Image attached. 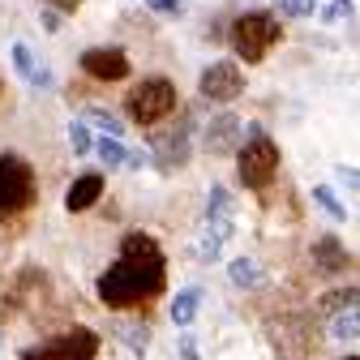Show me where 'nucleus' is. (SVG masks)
<instances>
[{
	"mask_svg": "<svg viewBox=\"0 0 360 360\" xmlns=\"http://www.w3.org/2000/svg\"><path fill=\"white\" fill-rule=\"evenodd\" d=\"M167 288V262L163 249L146 232H129L120 240V257L99 275V300L108 309H129L146 304Z\"/></svg>",
	"mask_w": 360,
	"mask_h": 360,
	"instance_id": "nucleus-1",
	"label": "nucleus"
},
{
	"mask_svg": "<svg viewBox=\"0 0 360 360\" xmlns=\"http://www.w3.org/2000/svg\"><path fill=\"white\" fill-rule=\"evenodd\" d=\"M245 133H249V138L236 150V172H240L245 189L262 193V189H270V180H275V172H279V146L270 142L257 124H245Z\"/></svg>",
	"mask_w": 360,
	"mask_h": 360,
	"instance_id": "nucleus-2",
	"label": "nucleus"
},
{
	"mask_svg": "<svg viewBox=\"0 0 360 360\" xmlns=\"http://www.w3.org/2000/svg\"><path fill=\"white\" fill-rule=\"evenodd\" d=\"M283 39V26L279 18H270V13H240L232 22V48L245 65H257L266 60V52L275 48V43Z\"/></svg>",
	"mask_w": 360,
	"mask_h": 360,
	"instance_id": "nucleus-3",
	"label": "nucleus"
},
{
	"mask_svg": "<svg viewBox=\"0 0 360 360\" xmlns=\"http://www.w3.org/2000/svg\"><path fill=\"white\" fill-rule=\"evenodd\" d=\"M124 108H129L133 124H159V120H167L180 108V99H176V86L167 77H142L138 86L129 90Z\"/></svg>",
	"mask_w": 360,
	"mask_h": 360,
	"instance_id": "nucleus-4",
	"label": "nucleus"
},
{
	"mask_svg": "<svg viewBox=\"0 0 360 360\" xmlns=\"http://www.w3.org/2000/svg\"><path fill=\"white\" fill-rule=\"evenodd\" d=\"M34 202V167L18 155L5 150L0 155V219H13Z\"/></svg>",
	"mask_w": 360,
	"mask_h": 360,
	"instance_id": "nucleus-5",
	"label": "nucleus"
},
{
	"mask_svg": "<svg viewBox=\"0 0 360 360\" xmlns=\"http://www.w3.org/2000/svg\"><path fill=\"white\" fill-rule=\"evenodd\" d=\"M99 356V335L95 330H86V326H73L48 343H39L30 347L22 360H95Z\"/></svg>",
	"mask_w": 360,
	"mask_h": 360,
	"instance_id": "nucleus-6",
	"label": "nucleus"
},
{
	"mask_svg": "<svg viewBox=\"0 0 360 360\" xmlns=\"http://www.w3.org/2000/svg\"><path fill=\"white\" fill-rule=\"evenodd\" d=\"M198 90H202L206 103H232V99L245 95V73H240L236 60H214V65L202 69Z\"/></svg>",
	"mask_w": 360,
	"mask_h": 360,
	"instance_id": "nucleus-7",
	"label": "nucleus"
},
{
	"mask_svg": "<svg viewBox=\"0 0 360 360\" xmlns=\"http://www.w3.org/2000/svg\"><path fill=\"white\" fill-rule=\"evenodd\" d=\"M232 232H236V198L223 185H214L206 193V236L223 245V240H232Z\"/></svg>",
	"mask_w": 360,
	"mask_h": 360,
	"instance_id": "nucleus-8",
	"label": "nucleus"
},
{
	"mask_svg": "<svg viewBox=\"0 0 360 360\" xmlns=\"http://www.w3.org/2000/svg\"><path fill=\"white\" fill-rule=\"evenodd\" d=\"M202 146L210 150V155H236L240 146H245V120L240 116H214L206 129H202Z\"/></svg>",
	"mask_w": 360,
	"mask_h": 360,
	"instance_id": "nucleus-9",
	"label": "nucleus"
},
{
	"mask_svg": "<svg viewBox=\"0 0 360 360\" xmlns=\"http://www.w3.org/2000/svg\"><path fill=\"white\" fill-rule=\"evenodd\" d=\"M82 69L90 77H99V82H124L129 77V56L120 48H86L82 52Z\"/></svg>",
	"mask_w": 360,
	"mask_h": 360,
	"instance_id": "nucleus-10",
	"label": "nucleus"
},
{
	"mask_svg": "<svg viewBox=\"0 0 360 360\" xmlns=\"http://www.w3.org/2000/svg\"><path fill=\"white\" fill-rule=\"evenodd\" d=\"M99 193H103V176H95V172H86V176H77L73 185H69V193H65V206L77 214V210H90L99 202Z\"/></svg>",
	"mask_w": 360,
	"mask_h": 360,
	"instance_id": "nucleus-11",
	"label": "nucleus"
},
{
	"mask_svg": "<svg viewBox=\"0 0 360 360\" xmlns=\"http://www.w3.org/2000/svg\"><path fill=\"white\" fill-rule=\"evenodd\" d=\"M228 279H232L240 292H262V288H266V270H262L257 257H245V253H240V257L228 262Z\"/></svg>",
	"mask_w": 360,
	"mask_h": 360,
	"instance_id": "nucleus-12",
	"label": "nucleus"
},
{
	"mask_svg": "<svg viewBox=\"0 0 360 360\" xmlns=\"http://www.w3.org/2000/svg\"><path fill=\"white\" fill-rule=\"evenodd\" d=\"M9 56H13V69H18V73H22V77H26V82H30L34 90H43V86H52V69H43V65L34 60V52L26 48L22 39H18L13 48H9Z\"/></svg>",
	"mask_w": 360,
	"mask_h": 360,
	"instance_id": "nucleus-13",
	"label": "nucleus"
},
{
	"mask_svg": "<svg viewBox=\"0 0 360 360\" xmlns=\"http://www.w3.org/2000/svg\"><path fill=\"white\" fill-rule=\"evenodd\" d=\"M198 309H202V288H180L176 300H172V322L185 330L198 322Z\"/></svg>",
	"mask_w": 360,
	"mask_h": 360,
	"instance_id": "nucleus-14",
	"label": "nucleus"
},
{
	"mask_svg": "<svg viewBox=\"0 0 360 360\" xmlns=\"http://www.w3.org/2000/svg\"><path fill=\"white\" fill-rule=\"evenodd\" d=\"M313 262H318V270L335 275V270L347 266V249H343L335 236H322V240H313Z\"/></svg>",
	"mask_w": 360,
	"mask_h": 360,
	"instance_id": "nucleus-15",
	"label": "nucleus"
},
{
	"mask_svg": "<svg viewBox=\"0 0 360 360\" xmlns=\"http://www.w3.org/2000/svg\"><path fill=\"white\" fill-rule=\"evenodd\" d=\"M330 339H339V343L360 339V304H352V309L335 313V318H330Z\"/></svg>",
	"mask_w": 360,
	"mask_h": 360,
	"instance_id": "nucleus-16",
	"label": "nucleus"
},
{
	"mask_svg": "<svg viewBox=\"0 0 360 360\" xmlns=\"http://www.w3.org/2000/svg\"><path fill=\"white\" fill-rule=\"evenodd\" d=\"M159 150L167 155V163H189V129L185 124H176V133H167V138L159 142Z\"/></svg>",
	"mask_w": 360,
	"mask_h": 360,
	"instance_id": "nucleus-17",
	"label": "nucleus"
},
{
	"mask_svg": "<svg viewBox=\"0 0 360 360\" xmlns=\"http://www.w3.org/2000/svg\"><path fill=\"white\" fill-rule=\"evenodd\" d=\"M90 129H99L103 138H116L120 142V133H124V124L116 120V112H108V108H86V116H82Z\"/></svg>",
	"mask_w": 360,
	"mask_h": 360,
	"instance_id": "nucleus-18",
	"label": "nucleus"
},
{
	"mask_svg": "<svg viewBox=\"0 0 360 360\" xmlns=\"http://www.w3.org/2000/svg\"><path fill=\"white\" fill-rule=\"evenodd\" d=\"M116 339H120L129 352H138V356H146V347H150V330L138 326V322H116Z\"/></svg>",
	"mask_w": 360,
	"mask_h": 360,
	"instance_id": "nucleus-19",
	"label": "nucleus"
},
{
	"mask_svg": "<svg viewBox=\"0 0 360 360\" xmlns=\"http://www.w3.org/2000/svg\"><path fill=\"white\" fill-rule=\"evenodd\" d=\"M95 155H99V163L108 167V172H116V167H124V159H129V150L116 142V138H99L95 142Z\"/></svg>",
	"mask_w": 360,
	"mask_h": 360,
	"instance_id": "nucleus-20",
	"label": "nucleus"
},
{
	"mask_svg": "<svg viewBox=\"0 0 360 360\" xmlns=\"http://www.w3.org/2000/svg\"><path fill=\"white\" fill-rule=\"evenodd\" d=\"M313 202H318V206H322L335 223H343V219H347V206L335 198V189H330V185H313Z\"/></svg>",
	"mask_w": 360,
	"mask_h": 360,
	"instance_id": "nucleus-21",
	"label": "nucleus"
},
{
	"mask_svg": "<svg viewBox=\"0 0 360 360\" xmlns=\"http://www.w3.org/2000/svg\"><path fill=\"white\" fill-rule=\"evenodd\" d=\"M69 146H73V155H90V150H95V138H90V124L86 120L69 124Z\"/></svg>",
	"mask_w": 360,
	"mask_h": 360,
	"instance_id": "nucleus-22",
	"label": "nucleus"
},
{
	"mask_svg": "<svg viewBox=\"0 0 360 360\" xmlns=\"http://www.w3.org/2000/svg\"><path fill=\"white\" fill-rule=\"evenodd\" d=\"M352 13H356V9H352V0H330V5H326L318 18H322L326 26H339V22H347Z\"/></svg>",
	"mask_w": 360,
	"mask_h": 360,
	"instance_id": "nucleus-23",
	"label": "nucleus"
},
{
	"mask_svg": "<svg viewBox=\"0 0 360 360\" xmlns=\"http://www.w3.org/2000/svg\"><path fill=\"white\" fill-rule=\"evenodd\" d=\"M313 5H318V0H279V13L283 18H309Z\"/></svg>",
	"mask_w": 360,
	"mask_h": 360,
	"instance_id": "nucleus-24",
	"label": "nucleus"
},
{
	"mask_svg": "<svg viewBox=\"0 0 360 360\" xmlns=\"http://www.w3.org/2000/svg\"><path fill=\"white\" fill-rule=\"evenodd\" d=\"M335 176L343 180V185H347L352 193H360V167H347V163H339V167H335Z\"/></svg>",
	"mask_w": 360,
	"mask_h": 360,
	"instance_id": "nucleus-25",
	"label": "nucleus"
},
{
	"mask_svg": "<svg viewBox=\"0 0 360 360\" xmlns=\"http://www.w3.org/2000/svg\"><path fill=\"white\" fill-rule=\"evenodd\" d=\"M219 249H223V245H219L214 236H202V245H198V257H202V262H219Z\"/></svg>",
	"mask_w": 360,
	"mask_h": 360,
	"instance_id": "nucleus-26",
	"label": "nucleus"
},
{
	"mask_svg": "<svg viewBox=\"0 0 360 360\" xmlns=\"http://www.w3.org/2000/svg\"><path fill=\"white\" fill-rule=\"evenodd\" d=\"M150 159H155L150 150H129V159H124V167H133V172H146V167H150Z\"/></svg>",
	"mask_w": 360,
	"mask_h": 360,
	"instance_id": "nucleus-27",
	"label": "nucleus"
},
{
	"mask_svg": "<svg viewBox=\"0 0 360 360\" xmlns=\"http://www.w3.org/2000/svg\"><path fill=\"white\" fill-rule=\"evenodd\" d=\"M39 18H43V30H48V34H56V30H60V9H48V5H43V13H39Z\"/></svg>",
	"mask_w": 360,
	"mask_h": 360,
	"instance_id": "nucleus-28",
	"label": "nucleus"
},
{
	"mask_svg": "<svg viewBox=\"0 0 360 360\" xmlns=\"http://www.w3.org/2000/svg\"><path fill=\"white\" fill-rule=\"evenodd\" d=\"M146 5H150L155 13H176L180 5H185V0H146Z\"/></svg>",
	"mask_w": 360,
	"mask_h": 360,
	"instance_id": "nucleus-29",
	"label": "nucleus"
},
{
	"mask_svg": "<svg viewBox=\"0 0 360 360\" xmlns=\"http://www.w3.org/2000/svg\"><path fill=\"white\" fill-rule=\"evenodd\" d=\"M82 0H48V9H60V13H73Z\"/></svg>",
	"mask_w": 360,
	"mask_h": 360,
	"instance_id": "nucleus-30",
	"label": "nucleus"
},
{
	"mask_svg": "<svg viewBox=\"0 0 360 360\" xmlns=\"http://www.w3.org/2000/svg\"><path fill=\"white\" fill-rule=\"evenodd\" d=\"M180 356H185V360H198V347H193V339H189V335L180 339Z\"/></svg>",
	"mask_w": 360,
	"mask_h": 360,
	"instance_id": "nucleus-31",
	"label": "nucleus"
},
{
	"mask_svg": "<svg viewBox=\"0 0 360 360\" xmlns=\"http://www.w3.org/2000/svg\"><path fill=\"white\" fill-rule=\"evenodd\" d=\"M347 360H356V356H347Z\"/></svg>",
	"mask_w": 360,
	"mask_h": 360,
	"instance_id": "nucleus-32",
	"label": "nucleus"
}]
</instances>
